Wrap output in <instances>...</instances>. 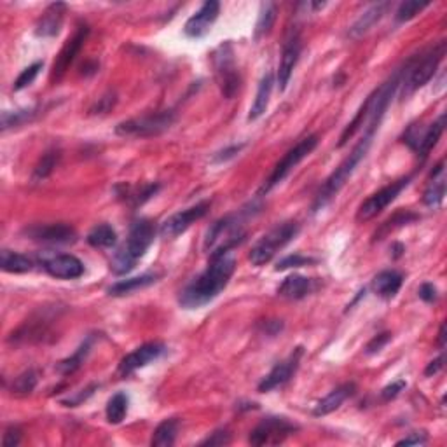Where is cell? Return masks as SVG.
<instances>
[{
	"label": "cell",
	"mask_w": 447,
	"mask_h": 447,
	"mask_svg": "<svg viewBox=\"0 0 447 447\" xmlns=\"http://www.w3.org/2000/svg\"><path fill=\"white\" fill-rule=\"evenodd\" d=\"M236 269V259L232 252L212 255L208 266L198 274L178 296V304L185 309H200L212 303L227 286Z\"/></svg>",
	"instance_id": "6da1fadb"
},
{
	"label": "cell",
	"mask_w": 447,
	"mask_h": 447,
	"mask_svg": "<svg viewBox=\"0 0 447 447\" xmlns=\"http://www.w3.org/2000/svg\"><path fill=\"white\" fill-rule=\"evenodd\" d=\"M261 206L250 205V208H243L236 213H229L217 220L212 227L208 229L205 238V252L212 255L225 254L232 248L238 247L239 243L247 238V220L254 217V213L259 212Z\"/></svg>",
	"instance_id": "7a4b0ae2"
},
{
	"label": "cell",
	"mask_w": 447,
	"mask_h": 447,
	"mask_svg": "<svg viewBox=\"0 0 447 447\" xmlns=\"http://www.w3.org/2000/svg\"><path fill=\"white\" fill-rule=\"evenodd\" d=\"M156 238V225L149 219H139L129 227L128 239L124 247L116 252L110 261V269L116 274H128L133 269L139 259H142L145 252L151 248Z\"/></svg>",
	"instance_id": "3957f363"
},
{
	"label": "cell",
	"mask_w": 447,
	"mask_h": 447,
	"mask_svg": "<svg viewBox=\"0 0 447 447\" xmlns=\"http://www.w3.org/2000/svg\"><path fill=\"white\" fill-rule=\"evenodd\" d=\"M372 139H374L372 133L365 131L364 139L355 145L353 151L350 152V156H346L345 161L335 168L334 173L327 178L325 183L322 185V189H320V193L316 194L315 203H313V212L316 213L320 212V210H323L332 200H334V196H338V193L345 187V183L350 181V177L353 175V171L357 170L358 164L364 161L370 145H372Z\"/></svg>",
	"instance_id": "277c9868"
},
{
	"label": "cell",
	"mask_w": 447,
	"mask_h": 447,
	"mask_svg": "<svg viewBox=\"0 0 447 447\" xmlns=\"http://www.w3.org/2000/svg\"><path fill=\"white\" fill-rule=\"evenodd\" d=\"M444 56L446 42H438L437 45H433L426 53H423L421 56H416V58L409 61L406 68L402 70V81H400L402 97L406 98L409 95L414 93V91H418L419 87L425 86L435 75V72H437L438 65L444 60Z\"/></svg>",
	"instance_id": "5b68a950"
},
{
	"label": "cell",
	"mask_w": 447,
	"mask_h": 447,
	"mask_svg": "<svg viewBox=\"0 0 447 447\" xmlns=\"http://www.w3.org/2000/svg\"><path fill=\"white\" fill-rule=\"evenodd\" d=\"M301 227L297 222H284L278 224L276 227L271 229L267 235L262 236L257 243L252 247L250 252V262L255 267H261L269 264L273 261L274 255L286 247L292 239H296V236L299 235Z\"/></svg>",
	"instance_id": "8992f818"
},
{
	"label": "cell",
	"mask_w": 447,
	"mask_h": 447,
	"mask_svg": "<svg viewBox=\"0 0 447 447\" xmlns=\"http://www.w3.org/2000/svg\"><path fill=\"white\" fill-rule=\"evenodd\" d=\"M175 119L177 117H175L173 110L133 117V119L122 121L116 126V135L124 136V139H151V136H158L170 129Z\"/></svg>",
	"instance_id": "52a82bcc"
},
{
	"label": "cell",
	"mask_w": 447,
	"mask_h": 447,
	"mask_svg": "<svg viewBox=\"0 0 447 447\" xmlns=\"http://www.w3.org/2000/svg\"><path fill=\"white\" fill-rule=\"evenodd\" d=\"M213 68H215L217 81H219L220 91L224 98L231 100L238 95L239 86H242V75H239L238 67L235 61V51L229 42H224L213 51L212 55Z\"/></svg>",
	"instance_id": "ba28073f"
},
{
	"label": "cell",
	"mask_w": 447,
	"mask_h": 447,
	"mask_svg": "<svg viewBox=\"0 0 447 447\" xmlns=\"http://www.w3.org/2000/svg\"><path fill=\"white\" fill-rule=\"evenodd\" d=\"M316 145H318V136L316 135H309L306 136V139L301 140L299 144L296 145V147L290 149L289 152L281 158V161L274 166L273 173L269 175V178H267L264 185H262V189L259 190V194L261 196H264V194L269 193V190H273L274 187L278 185V183H281L285 181L286 177H289L290 171L293 170V168L297 166L303 159L308 158L309 154H311L313 151L316 149Z\"/></svg>",
	"instance_id": "9c48e42d"
},
{
	"label": "cell",
	"mask_w": 447,
	"mask_h": 447,
	"mask_svg": "<svg viewBox=\"0 0 447 447\" xmlns=\"http://www.w3.org/2000/svg\"><path fill=\"white\" fill-rule=\"evenodd\" d=\"M411 181H412V175H407V177L400 178V181H397V182H392L389 185L383 187V189H379L377 193H374L372 196L367 198L357 212L358 222H367V220L379 215V213L383 212L388 205H392L393 201L399 198V194L406 189L409 183H411Z\"/></svg>",
	"instance_id": "30bf717a"
},
{
	"label": "cell",
	"mask_w": 447,
	"mask_h": 447,
	"mask_svg": "<svg viewBox=\"0 0 447 447\" xmlns=\"http://www.w3.org/2000/svg\"><path fill=\"white\" fill-rule=\"evenodd\" d=\"M297 430L296 425L285 418H276L269 416L264 418L257 426L252 430L248 442L252 446H276L281 444L289 435H292Z\"/></svg>",
	"instance_id": "8fae6325"
},
{
	"label": "cell",
	"mask_w": 447,
	"mask_h": 447,
	"mask_svg": "<svg viewBox=\"0 0 447 447\" xmlns=\"http://www.w3.org/2000/svg\"><path fill=\"white\" fill-rule=\"evenodd\" d=\"M210 205H212V201H201V203L190 206V208L182 210V212H177L171 217H168V219L161 224V227H159V235H161V238L164 239L178 238V236L183 235V232H185L194 222L203 219L206 213H208Z\"/></svg>",
	"instance_id": "7c38bea8"
},
{
	"label": "cell",
	"mask_w": 447,
	"mask_h": 447,
	"mask_svg": "<svg viewBox=\"0 0 447 447\" xmlns=\"http://www.w3.org/2000/svg\"><path fill=\"white\" fill-rule=\"evenodd\" d=\"M23 236L42 244H70L77 242V232L68 224H33L23 229Z\"/></svg>",
	"instance_id": "4fadbf2b"
},
{
	"label": "cell",
	"mask_w": 447,
	"mask_h": 447,
	"mask_svg": "<svg viewBox=\"0 0 447 447\" xmlns=\"http://www.w3.org/2000/svg\"><path fill=\"white\" fill-rule=\"evenodd\" d=\"M87 36H90V28H87L86 25H81L77 30H75L74 36L70 37L67 42H65V45L61 48L60 55L56 56V61L55 65H53V72H51V81L53 82H58L61 77H63L65 74H67V70L70 68V65L74 63V60L77 58V55L81 53L84 42H86Z\"/></svg>",
	"instance_id": "5bb4252c"
},
{
	"label": "cell",
	"mask_w": 447,
	"mask_h": 447,
	"mask_svg": "<svg viewBox=\"0 0 447 447\" xmlns=\"http://www.w3.org/2000/svg\"><path fill=\"white\" fill-rule=\"evenodd\" d=\"M303 355H304V350L299 346V348H296V350H293L292 353L285 358V360L278 362V364L271 369V372L267 374L261 383H259V392L261 393L273 392L274 388H280V387H284L285 383H289L290 377L296 374Z\"/></svg>",
	"instance_id": "9a60e30c"
},
{
	"label": "cell",
	"mask_w": 447,
	"mask_h": 447,
	"mask_svg": "<svg viewBox=\"0 0 447 447\" xmlns=\"http://www.w3.org/2000/svg\"><path fill=\"white\" fill-rule=\"evenodd\" d=\"M301 51H303V39H301L299 30H290L284 44L280 67H278V86H280V91H285L289 87L293 68L297 67V61H299Z\"/></svg>",
	"instance_id": "2e32d148"
},
{
	"label": "cell",
	"mask_w": 447,
	"mask_h": 447,
	"mask_svg": "<svg viewBox=\"0 0 447 447\" xmlns=\"http://www.w3.org/2000/svg\"><path fill=\"white\" fill-rule=\"evenodd\" d=\"M164 351H166V346L163 343L154 341V343H145L136 350H133L131 353L126 355L119 364V374L122 377L129 376L135 370L142 369V367L149 365L151 362L158 360L159 357H163Z\"/></svg>",
	"instance_id": "e0dca14e"
},
{
	"label": "cell",
	"mask_w": 447,
	"mask_h": 447,
	"mask_svg": "<svg viewBox=\"0 0 447 447\" xmlns=\"http://www.w3.org/2000/svg\"><path fill=\"white\" fill-rule=\"evenodd\" d=\"M219 13L220 4L217 0H208L187 20L185 26H183V33L190 39H201L212 30L213 23L219 18Z\"/></svg>",
	"instance_id": "ac0fdd59"
},
{
	"label": "cell",
	"mask_w": 447,
	"mask_h": 447,
	"mask_svg": "<svg viewBox=\"0 0 447 447\" xmlns=\"http://www.w3.org/2000/svg\"><path fill=\"white\" fill-rule=\"evenodd\" d=\"M42 267L58 280H77L84 274V264L81 259L70 254L51 255L48 259H42Z\"/></svg>",
	"instance_id": "d6986e66"
},
{
	"label": "cell",
	"mask_w": 447,
	"mask_h": 447,
	"mask_svg": "<svg viewBox=\"0 0 447 447\" xmlns=\"http://www.w3.org/2000/svg\"><path fill=\"white\" fill-rule=\"evenodd\" d=\"M65 13H67V6L63 2H55L48 6V9L42 13L36 25V36L42 37H56L60 33L61 25H63Z\"/></svg>",
	"instance_id": "ffe728a7"
},
{
	"label": "cell",
	"mask_w": 447,
	"mask_h": 447,
	"mask_svg": "<svg viewBox=\"0 0 447 447\" xmlns=\"http://www.w3.org/2000/svg\"><path fill=\"white\" fill-rule=\"evenodd\" d=\"M387 9H388V2L372 4V6H370L367 11H364V13L358 16V20L350 26V30H348V37H350V39H360V37H364L365 33L370 32L372 26L384 16Z\"/></svg>",
	"instance_id": "44dd1931"
},
{
	"label": "cell",
	"mask_w": 447,
	"mask_h": 447,
	"mask_svg": "<svg viewBox=\"0 0 447 447\" xmlns=\"http://www.w3.org/2000/svg\"><path fill=\"white\" fill-rule=\"evenodd\" d=\"M404 284V274L399 273L395 269H387L381 271L379 274H376L370 284V289L376 296H379L381 299H393V297L399 293V290L402 289Z\"/></svg>",
	"instance_id": "7402d4cb"
},
{
	"label": "cell",
	"mask_w": 447,
	"mask_h": 447,
	"mask_svg": "<svg viewBox=\"0 0 447 447\" xmlns=\"http://www.w3.org/2000/svg\"><path fill=\"white\" fill-rule=\"evenodd\" d=\"M446 198V170H444V161H441L435 166V170L431 171V181L428 183L425 196H423V203L428 208H438L444 203Z\"/></svg>",
	"instance_id": "603a6c76"
},
{
	"label": "cell",
	"mask_w": 447,
	"mask_h": 447,
	"mask_svg": "<svg viewBox=\"0 0 447 447\" xmlns=\"http://www.w3.org/2000/svg\"><path fill=\"white\" fill-rule=\"evenodd\" d=\"M315 290V281L311 278L301 276V274H292V276L285 278L284 284L278 286V296L285 297L290 301L304 299L306 296Z\"/></svg>",
	"instance_id": "cb8c5ba5"
},
{
	"label": "cell",
	"mask_w": 447,
	"mask_h": 447,
	"mask_svg": "<svg viewBox=\"0 0 447 447\" xmlns=\"http://www.w3.org/2000/svg\"><path fill=\"white\" fill-rule=\"evenodd\" d=\"M274 86V74L273 72H266L262 75L261 82H259L257 95H255V100L252 103L250 112H248V121H257L259 117H262L266 114L267 107H269L271 93H273Z\"/></svg>",
	"instance_id": "d4e9b609"
},
{
	"label": "cell",
	"mask_w": 447,
	"mask_h": 447,
	"mask_svg": "<svg viewBox=\"0 0 447 447\" xmlns=\"http://www.w3.org/2000/svg\"><path fill=\"white\" fill-rule=\"evenodd\" d=\"M353 393H355V384L353 383L341 384V387L332 389V392L328 393L325 399H322L318 404H316L315 409H313V414L315 416H327V414H330V412L338 411V409L343 406V402H345L348 397H351Z\"/></svg>",
	"instance_id": "484cf974"
},
{
	"label": "cell",
	"mask_w": 447,
	"mask_h": 447,
	"mask_svg": "<svg viewBox=\"0 0 447 447\" xmlns=\"http://www.w3.org/2000/svg\"><path fill=\"white\" fill-rule=\"evenodd\" d=\"M91 348H93V335L86 338V341H84L82 345L70 355V357L61 360L60 364L56 365V372L61 374V376H70V374L77 372V370L82 367L84 362H86L87 355L91 353Z\"/></svg>",
	"instance_id": "4316f807"
},
{
	"label": "cell",
	"mask_w": 447,
	"mask_h": 447,
	"mask_svg": "<svg viewBox=\"0 0 447 447\" xmlns=\"http://www.w3.org/2000/svg\"><path fill=\"white\" fill-rule=\"evenodd\" d=\"M158 281V274H142V276H135V278H128V280H121L117 284H114L109 289V293L114 297H122V296H129V293L136 292V290H142L145 286L152 285Z\"/></svg>",
	"instance_id": "83f0119b"
},
{
	"label": "cell",
	"mask_w": 447,
	"mask_h": 447,
	"mask_svg": "<svg viewBox=\"0 0 447 447\" xmlns=\"http://www.w3.org/2000/svg\"><path fill=\"white\" fill-rule=\"evenodd\" d=\"M0 267L6 273H28L33 269V261L26 255L4 248L2 254H0Z\"/></svg>",
	"instance_id": "f1b7e54d"
},
{
	"label": "cell",
	"mask_w": 447,
	"mask_h": 447,
	"mask_svg": "<svg viewBox=\"0 0 447 447\" xmlns=\"http://www.w3.org/2000/svg\"><path fill=\"white\" fill-rule=\"evenodd\" d=\"M178 419L170 418V419H164L158 425V428L154 430V435H152V441L151 444L154 447H170L175 444L177 441V433H178Z\"/></svg>",
	"instance_id": "f546056e"
},
{
	"label": "cell",
	"mask_w": 447,
	"mask_h": 447,
	"mask_svg": "<svg viewBox=\"0 0 447 447\" xmlns=\"http://www.w3.org/2000/svg\"><path fill=\"white\" fill-rule=\"evenodd\" d=\"M276 13H278V7L274 2H262L261 4L257 25H255V30H254V39L255 41H261L262 37L269 36L271 28H273V25H274V20H276Z\"/></svg>",
	"instance_id": "4dcf8cb0"
},
{
	"label": "cell",
	"mask_w": 447,
	"mask_h": 447,
	"mask_svg": "<svg viewBox=\"0 0 447 447\" xmlns=\"http://www.w3.org/2000/svg\"><path fill=\"white\" fill-rule=\"evenodd\" d=\"M128 406L129 399L126 393L117 392L116 395L110 397L105 409L107 421H109L110 425H119V423H122V419L126 418V414H128Z\"/></svg>",
	"instance_id": "1f68e13d"
},
{
	"label": "cell",
	"mask_w": 447,
	"mask_h": 447,
	"mask_svg": "<svg viewBox=\"0 0 447 447\" xmlns=\"http://www.w3.org/2000/svg\"><path fill=\"white\" fill-rule=\"evenodd\" d=\"M86 239L95 248H110L117 243V232L112 225L100 224L91 229Z\"/></svg>",
	"instance_id": "d6a6232c"
},
{
	"label": "cell",
	"mask_w": 447,
	"mask_h": 447,
	"mask_svg": "<svg viewBox=\"0 0 447 447\" xmlns=\"http://www.w3.org/2000/svg\"><path fill=\"white\" fill-rule=\"evenodd\" d=\"M444 126H446V116L442 114V116L438 117V119L435 121L433 124H430L426 128L425 136H423L421 145H419V149H418V156H421V158L425 159L426 156L430 154L431 149H433L435 145H437L438 140H441L442 133H444Z\"/></svg>",
	"instance_id": "836d02e7"
},
{
	"label": "cell",
	"mask_w": 447,
	"mask_h": 447,
	"mask_svg": "<svg viewBox=\"0 0 447 447\" xmlns=\"http://www.w3.org/2000/svg\"><path fill=\"white\" fill-rule=\"evenodd\" d=\"M37 109L36 107H30V109H21V110H6L2 114V131H7L9 128H18V126L26 124L36 117Z\"/></svg>",
	"instance_id": "e575fe53"
},
{
	"label": "cell",
	"mask_w": 447,
	"mask_h": 447,
	"mask_svg": "<svg viewBox=\"0 0 447 447\" xmlns=\"http://www.w3.org/2000/svg\"><path fill=\"white\" fill-rule=\"evenodd\" d=\"M58 161H60V152L58 151L45 152V154L41 158V161L37 163L36 170H33L32 181L33 182L45 181V178H48L49 175H51L53 171H55V168H56V164H58Z\"/></svg>",
	"instance_id": "d590c367"
},
{
	"label": "cell",
	"mask_w": 447,
	"mask_h": 447,
	"mask_svg": "<svg viewBox=\"0 0 447 447\" xmlns=\"http://www.w3.org/2000/svg\"><path fill=\"white\" fill-rule=\"evenodd\" d=\"M159 187H161L159 183L144 185L142 189H133V187L124 185V194H121V196H124V200L128 201V203H131L133 206H139V205H144L145 201L151 200V198L158 193Z\"/></svg>",
	"instance_id": "8d00e7d4"
},
{
	"label": "cell",
	"mask_w": 447,
	"mask_h": 447,
	"mask_svg": "<svg viewBox=\"0 0 447 447\" xmlns=\"http://www.w3.org/2000/svg\"><path fill=\"white\" fill-rule=\"evenodd\" d=\"M37 381H39V377H37L36 370L28 369L13 381V388L11 389H13V393H16V395H28V393H32L33 389H36Z\"/></svg>",
	"instance_id": "74e56055"
},
{
	"label": "cell",
	"mask_w": 447,
	"mask_h": 447,
	"mask_svg": "<svg viewBox=\"0 0 447 447\" xmlns=\"http://www.w3.org/2000/svg\"><path fill=\"white\" fill-rule=\"evenodd\" d=\"M416 219H418V215H414V213H411V212H399V213H395V215H393L392 219H388L387 222L381 225L379 231H377L376 235H374V239H383V236H387L388 232L392 231V229L400 227V225L412 222V220H416Z\"/></svg>",
	"instance_id": "f35d334b"
},
{
	"label": "cell",
	"mask_w": 447,
	"mask_h": 447,
	"mask_svg": "<svg viewBox=\"0 0 447 447\" xmlns=\"http://www.w3.org/2000/svg\"><path fill=\"white\" fill-rule=\"evenodd\" d=\"M430 6V2H418V0H407V2H402L397 9L395 18L399 23H406L412 18L418 16L423 9Z\"/></svg>",
	"instance_id": "ab89813d"
},
{
	"label": "cell",
	"mask_w": 447,
	"mask_h": 447,
	"mask_svg": "<svg viewBox=\"0 0 447 447\" xmlns=\"http://www.w3.org/2000/svg\"><path fill=\"white\" fill-rule=\"evenodd\" d=\"M42 67H44V63L42 61H36V63H32L30 67H26L25 70L21 72L20 75H18L16 82H14L13 90L14 91H21L25 90V87H28L30 84H32L33 81H36V77L39 75V72L42 70Z\"/></svg>",
	"instance_id": "60d3db41"
},
{
	"label": "cell",
	"mask_w": 447,
	"mask_h": 447,
	"mask_svg": "<svg viewBox=\"0 0 447 447\" xmlns=\"http://www.w3.org/2000/svg\"><path fill=\"white\" fill-rule=\"evenodd\" d=\"M425 131H426L425 126H421V124H411V126H409V128H407V131L402 135L404 144H407L409 147L412 149V151L418 152L419 145H421L423 136H425Z\"/></svg>",
	"instance_id": "b9f144b4"
},
{
	"label": "cell",
	"mask_w": 447,
	"mask_h": 447,
	"mask_svg": "<svg viewBox=\"0 0 447 447\" xmlns=\"http://www.w3.org/2000/svg\"><path fill=\"white\" fill-rule=\"evenodd\" d=\"M315 259L311 257H304L301 254H293V255H286V257L281 259L280 262L276 264V271H285V269H292V267H303V266H309V264H315Z\"/></svg>",
	"instance_id": "7bdbcfd3"
},
{
	"label": "cell",
	"mask_w": 447,
	"mask_h": 447,
	"mask_svg": "<svg viewBox=\"0 0 447 447\" xmlns=\"http://www.w3.org/2000/svg\"><path fill=\"white\" fill-rule=\"evenodd\" d=\"M389 339H392V334H389V332H383V334L376 335V338H374L372 341H370L369 345H367V348H365V353H367V355L379 353V351L383 350V348L388 345Z\"/></svg>",
	"instance_id": "ee69618b"
},
{
	"label": "cell",
	"mask_w": 447,
	"mask_h": 447,
	"mask_svg": "<svg viewBox=\"0 0 447 447\" xmlns=\"http://www.w3.org/2000/svg\"><path fill=\"white\" fill-rule=\"evenodd\" d=\"M231 442V433L227 430H217L201 442V446H227Z\"/></svg>",
	"instance_id": "f6af8a7d"
},
{
	"label": "cell",
	"mask_w": 447,
	"mask_h": 447,
	"mask_svg": "<svg viewBox=\"0 0 447 447\" xmlns=\"http://www.w3.org/2000/svg\"><path fill=\"white\" fill-rule=\"evenodd\" d=\"M404 388H406V381H402V379L395 381V383L388 384V387H384L383 389H381V399H383L384 402H389V400L397 399Z\"/></svg>",
	"instance_id": "bcb514c9"
},
{
	"label": "cell",
	"mask_w": 447,
	"mask_h": 447,
	"mask_svg": "<svg viewBox=\"0 0 447 447\" xmlns=\"http://www.w3.org/2000/svg\"><path fill=\"white\" fill-rule=\"evenodd\" d=\"M243 147H244V144H238V145H231V147L224 149V151H220V152H217L215 158H213V163L219 164V163H225V161H229V159L236 158V156H238L239 152L243 151Z\"/></svg>",
	"instance_id": "7dc6e473"
},
{
	"label": "cell",
	"mask_w": 447,
	"mask_h": 447,
	"mask_svg": "<svg viewBox=\"0 0 447 447\" xmlns=\"http://www.w3.org/2000/svg\"><path fill=\"white\" fill-rule=\"evenodd\" d=\"M97 388H98L97 384H91V387H87L86 389H82V393H77V395L70 397V399H67V400H61V404H63V406H67V407H77L79 404L82 402V400L90 399V397L93 395L95 389H97Z\"/></svg>",
	"instance_id": "c3c4849f"
},
{
	"label": "cell",
	"mask_w": 447,
	"mask_h": 447,
	"mask_svg": "<svg viewBox=\"0 0 447 447\" xmlns=\"http://www.w3.org/2000/svg\"><path fill=\"white\" fill-rule=\"evenodd\" d=\"M21 442V430L18 426H11L7 428L6 433H4L2 438V446L4 447H16L20 446Z\"/></svg>",
	"instance_id": "681fc988"
},
{
	"label": "cell",
	"mask_w": 447,
	"mask_h": 447,
	"mask_svg": "<svg viewBox=\"0 0 447 447\" xmlns=\"http://www.w3.org/2000/svg\"><path fill=\"white\" fill-rule=\"evenodd\" d=\"M114 103H116V95H114V93L103 95L100 100L97 102V105H95L93 109H91V112H93V114L109 112V110L114 107Z\"/></svg>",
	"instance_id": "f907efd6"
},
{
	"label": "cell",
	"mask_w": 447,
	"mask_h": 447,
	"mask_svg": "<svg viewBox=\"0 0 447 447\" xmlns=\"http://www.w3.org/2000/svg\"><path fill=\"white\" fill-rule=\"evenodd\" d=\"M418 296L421 297L425 303H435V301H437V297H438V293H437V289H435L433 284H423L421 286H419Z\"/></svg>",
	"instance_id": "816d5d0a"
},
{
	"label": "cell",
	"mask_w": 447,
	"mask_h": 447,
	"mask_svg": "<svg viewBox=\"0 0 447 447\" xmlns=\"http://www.w3.org/2000/svg\"><path fill=\"white\" fill-rule=\"evenodd\" d=\"M426 441H428V437H426V433H418V431H416V433H411V435H407V437H404L402 441H399L397 442V446H423V444H426Z\"/></svg>",
	"instance_id": "f5cc1de1"
},
{
	"label": "cell",
	"mask_w": 447,
	"mask_h": 447,
	"mask_svg": "<svg viewBox=\"0 0 447 447\" xmlns=\"http://www.w3.org/2000/svg\"><path fill=\"white\" fill-rule=\"evenodd\" d=\"M444 362H446L444 355H441V357H438V358L431 360L430 364H428L426 369H425V376L430 377V376H435V374L441 372V370L444 369Z\"/></svg>",
	"instance_id": "db71d44e"
},
{
	"label": "cell",
	"mask_w": 447,
	"mask_h": 447,
	"mask_svg": "<svg viewBox=\"0 0 447 447\" xmlns=\"http://www.w3.org/2000/svg\"><path fill=\"white\" fill-rule=\"evenodd\" d=\"M281 328H284V322L281 320H267L264 323V332L267 335H276Z\"/></svg>",
	"instance_id": "11a10c76"
},
{
	"label": "cell",
	"mask_w": 447,
	"mask_h": 447,
	"mask_svg": "<svg viewBox=\"0 0 447 447\" xmlns=\"http://www.w3.org/2000/svg\"><path fill=\"white\" fill-rule=\"evenodd\" d=\"M438 346L441 348L446 346V323H442L441 332H438Z\"/></svg>",
	"instance_id": "9f6ffc18"
},
{
	"label": "cell",
	"mask_w": 447,
	"mask_h": 447,
	"mask_svg": "<svg viewBox=\"0 0 447 447\" xmlns=\"http://www.w3.org/2000/svg\"><path fill=\"white\" fill-rule=\"evenodd\" d=\"M325 6H327L325 2H322V4H320V2H311V4H309V7H311V9H315V11L323 9V7H325Z\"/></svg>",
	"instance_id": "6f0895ef"
}]
</instances>
